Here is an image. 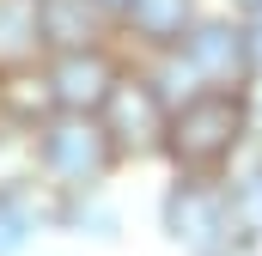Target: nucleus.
<instances>
[{"instance_id":"nucleus-1","label":"nucleus","mask_w":262,"mask_h":256,"mask_svg":"<svg viewBox=\"0 0 262 256\" xmlns=\"http://www.w3.org/2000/svg\"><path fill=\"white\" fill-rule=\"evenodd\" d=\"M232 104H220V98H207L195 110H183V122H177V146L189 153V159H213L226 140H232Z\"/></svg>"},{"instance_id":"nucleus-2","label":"nucleus","mask_w":262,"mask_h":256,"mask_svg":"<svg viewBox=\"0 0 262 256\" xmlns=\"http://www.w3.org/2000/svg\"><path fill=\"white\" fill-rule=\"evenodd\" d=\"M104 79H110V73H104V61H79V55H73V61L61 67V98L92 104V98H104Z\"/></svg>"},{"instance_id":"nucleus-3","label":"nucleus","mask_w":262,"mask_h":256,"mask_svg":"<svg viewBox=\"0 0 262 256\" xmlns=\"http://www.w3.org/2000/svg\"><path fill=\"white\" fill-rule=\"evenodd\" d=\"M134 12H140L146 31H171V25L183 18V0H134Z\"/></svg>"},{"instance_id":"nucleus-4","label":"nucleus","mask_w":262,"mask_h":256,"mask_svg":"<svg viewBox=\"0 0 262 256\" xmlns=\"http://www.w3.org/2000/svg\"><path fill=\"white\" fill-rule=\"evenodd\" d=\"M55 159H61V165H73V171H79V165L92 171V165H98V140H79V134L67 128L61 140H55Z\"/></svg>"}]
</instances>
